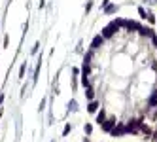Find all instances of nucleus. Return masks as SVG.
Listing matches in <instances>:
<instances>
[{
    "label": "nucleus",
    "mask_w": 157,
    "mask_h": 142,
    "mask_svg": "<svg viewBox=\"0 0 157 142\" xmlns=\"http://www.w3.org/2000/svg\"><path fill=\"white\" fill-rule=\"evenodd\" d=\"M70 129H72V127H70V123H66V125H64V129H63V135H64V137H66V135L70 133Z\"/></svg>",
    "instance_id": "nucleus-16"
},
{
    "label": "nucleus",
    "mask_w": 157,
    "mask_h": 142,
    "mask_svg": "<svg viewBox=\"0 0 157 142\" xmlns=\"http://www.w3.org/2000/svg\"><path fill=\"white\" fill-rule=\"evenodd\" d=\"M117 30H119V27H117V25L112 21L110 25H106V27L102 28V38H112L114 32H117Z\"/></svg>",
    "instance_id": "nucleus-1"
},
{
    "label": "nucleus",
    "mask_w": 157,
    "mask_h": 142,
    "mask_svg": "<svg viewBox=\"0 0 157 142\" xmlns=\"http://www.w3.org/2000/svg\"><path fill=\"white\" fill-rule=\"evenodd\" d=\"M125 133H127V125L125 123H117L116 127H114V131H112L114 137H119V135H125Z\"/></svg>",
    "instance_id": "nucleus-5"
},
{
    "label": "nucleus",
    "mask_w": 157,
    "mask_h": 142,
    "mask_svg": "<svg viewBox=\"0 0 157 142\" xmlns=\"http://www.w3.org/2000/svg\"><path fill=\"white\" fill-rule=\"evenodd\" d=\"M116 9H117V6H108V8H104V11H106V14H114Z\"/></svg>",
    "instance_id": "nucleus-14"
},
{
    "label": "nucleus",
    "mask_w": 157,
    "mask_h": 142,
    "mask_svg": "<svg viewBox=\"0 0 157 142\" xmlns=\"http://www.w3.org/2000/svg\"><path fill=\"white\" fill-rule=\"evenodd\" d=\"M81 85H83V87H87V89H89V80H87V78H83V76H81Z\"/></svg>",
    "instance_id": "nucleus-15"
},
{
    "label": "nucleus",
    "mask_w": 157,
    "mask_h": 142,
    "mask_svg": "<svg viewBox=\"0 0 157 142\" xmlns=\"http://www.w3.org/2000/svg\"><path fill=\"white\" fill-rule=\"evenodd\" d=\"M140 32H142V34H144V36H155V34H153V30H152V28H150V27H140Z\"/></svg>",
    "instance_id": "nucleus-7"
},
{
    "label": "nucleus",
    "mask_w": 157,
    "mask_h": 142,
    "mask_svg": "<svg viewBox=\"0 0 157 142\" xmlns=\"http://www.w3.org/2000/svg\"><path fill=\"white\" fill-rule=\"evenodd\" d=\"M140 131H144V133H146V135H150V133H152V129H150L148 125H144V123L140 125Z\"/></svg>",
    "instance_id": "nucleus-13"
},
{
    "label": "nucleus",
    "mask_w": 157,
    "mask_h": 142,
    "mask_svg": "<svg viewBox=\"0 0 157 142\" xmlns=\"http://www.w3.org/2000/svg\"><path fill=\"white\" fill-rule=\"evenodd\" d=\"M102 44H104V38L100 36V34H97V36L93 38V42H91V51H95V49H99V47H102Z\"/></svg>",
    "instance_id": "nucleus-3"
},
{
    "label": "nucleus",
    "mask_w": 157,
    "mask_h": 142,
    "mask_svg": "<svg viewBox=\"0 0 157 142\" xmlns=\"http://www.w3.org/2000/svg\"><path fill=\"white\" fill-rule=\"evenodd\" d=\"M140 125H142L140 119H131L129 123H127V133H136L140 129Z\"/></svg>",
    "instance_id": "nucleus-2"
},
{
    "label": "nucleus",
    "mask_w": 157,
    "mask_h": 142,
    "mask_svg": "<svg viewBox=\"0 0 157 142\" xmlns=\"http://www.w3.org/2000/svg\"><path fill=\"white\" fill-rule=\"evenodd\" d=\"M138 14H140V17H148V15H146V11H144V8H138Z\"/></svg>",
    "instance_id": "nucleus-18"
},
{
    "label": "nucleus",
    "mask_w": 157,
    "mask_h": 142,
    "mask_svg": "<svg viewBox=\"0 0 157 142\" xmlns=\"http://www.w3.org/2000/svg\"><path fill=\"white\" fill-rule=\"evenodd\" d=\"M83 129H85V133H87V135H91V131H93V127H91L89 123H85V127H83Z\"/></svg>",
    "instance_id": "nucleus-17"
},
{
    "label": "nucleus",
    "mask_w": 157,
    "mask_h": 142,
    "mask_svg": "<svg viewBox=\"0 0 157 142\" xmlns=\"http://www.w3.org/2000/svg\"><path fill=\"white\" fill-rule=\"evenodd\" d=\"M85 97H87V99H89V101H93L95 93H93V89H91V87H89V89H87V91H85Z\"/></svg>",
    "instance_id": "nucleus-11"
},
{
    "label": "nucleus",
    "mask_w": 157,
    "mask_h": 142,
    "mask_svg": "<svg viewBox=\"0 0 157 142\" xmlns=\"http://www.w3.org/2000/svg\"><path fill=\"white\" fill-rule=\"evenodd\" d=\"M104 121H106V114H104V110H100L97 116V123H104Z\"/></svg>",
    "instance_id": "nucleus-8"
},
{
    "label": "nucleus",
    "mask_w": 157,
    "mask_h": 142,
    "mask_svg": "<svg viewBox=\"0 0 157 142\" xmlns=\"http://www.w3.org/2000/svg\"><path fill=\"white\" fill-rule=\"evenodd\" d=\"M81 74H83V78H87V74H89V63H83V68H81Z\"/></svg>",
    "instance_id": "nucleus-10"
},
{
    "label": "nucleus",
    "mask_w": 157,
    "mask_h": 142,
    "mask_svg": "<svg viewBox=\"0 0 157 142\" xmlns=\"http://www.w3.org/2000/svg\"><path fill=\"white\" fill-rule=\"evenodd\" d=\"M97 108H99V102H97V101H91V102H89V106H87V112L95 114V112H97Z\"/></svg>",
    "instance_id": "nucleus-6"
},
{
    "label": "nucleus",
    "mask_w": 157,
    "mask_h": 142,
    "mask_svg": "<svg viewBox=\"0 0 157 142\" xmlns=\"http://www.w3.org/2000/svg\"><path fill=\"white\" fill-rule=\"evenodd\" d=\"M25 68H27V64L23 63V64H21V68H19V78H25Z\"/></svg>",
    "instance_id": "nucleus-12"
},
{
    "label": "nucleus",
    "mask_w": 157,
    "mask_h": 142,
    "mask_svg": "<svg viewBox=\"0 0 157 142\" xmlns=\"http://www.w3.org/2000/svg\"><path fill=\"white\" fill-rule=\"evenodd\" d=\"M68 110H70V112H76V110H78V102L74 101V99L68 102Z\"/></svg>",
    "instance_id": "nucleus-9"
},
{
    "label": "nucleus",
    "mask_w": 157,
    "mask_h": 142,
    "mask_svg": "<svg viewBox=\"0 0 157 142\" xmlns=\"http://www.w3.org/2000/svg\"><path fill=\"white\" fill-rule=\"evenodd\" d=\"M2 101H4V93H0V104H2Z\"/></svg>",
    "instance_id": "nucleus-19"
},
{
    "label": "nucleus",
    "mask_w": 157,
    "mask_h": 142,
    "mask_svg": "<svg viewBox=\"0 0 157 142\" xmlns=\"http://www.w3.org/2000/svg\"><path fill=\"white\" fill-rule=\"evenodd\" d=\"M116 125H117L116 123V118H110V119H106V121L102 123V129H104V131H108V133H112Z\"/></svg>",
    "instance_id": "nucleus-4"
}]
</instances>
